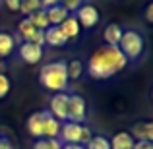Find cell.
Segmentation results:
<instances>
[{
	"instance_id": "18",
	"label": "cell",
	"mask_w": 153,
	"mask_h": 149,
	"mask_svg": "<svg viewBox=\"0 0 153 149\" xmlns=\"http://www.w3.org/2000/svg\"><path fill=\"white\" fill-rule=\"evenodd\" d=\"M27 19H29L31 23H33V27L35 29H41V31H45L47 27L51 25L49 23V19H47V14H45V10H37V12H33V14H29L27 16Z\"/></svg>"
},
{
	"instance_id": "3",
	"label": "cell",
	"mask_w": 153,
	"mask_h": 149,
	"mask_svg": "<svg viewBox=\"0 0 153 149\" xmlns=\"http://www.w3.org/2000/svg\"><path fill=\"white\" fill-rule=\"evenodd\" d=\"M118 49L126 56V60H138L142 56L143 49H146V41H143L142 33L134 29H126L122 31V37L118 41Z\"/></svg>"
},
{
	"instance_id": "6",
	"label": "cell",
	"mask_w": 153,
	"mask_h": 149,
	"mask_svg": "<svg viewBox=\"0 0 153 149\" xmlns=\"http://www.w3.org/2000/svg\"><path fill=\"white\" fill-rule=\"evenodd\" d=\"M74 18L78 19L79 27H85V29H91V27H95L99 23V19H101V14H99V10L93 6V4H87L83 2L82 6L78 8V10L74 12Z\"/></svg>"
},
{
	"instance_id": "9",
	"label": "cell",
	"mask_w": 153,
	"mask_h": 149,
	"mask_svg": "<svg viewBox=\"0 0 153 149\" xmlns=\"http://www.w3.org/2000/svg\"><path fill=\"white\" fill-rule=\"evenodd\" d=\"M18 54L25 64H39L41 58H43V47L23 41L22 45L18 47Z\"/></svg>"
},
{
	"instance_id": "30",
	"label": "cell",
	"mask_w": 153,
	"mask_h": 149,
	"mask_svg": "<svg viewBox=\"0 0 153 149\" xmlns=\"http://www.w3.org/2000/svg\"><path fill=\"white\" fill-rule=\"evenodd\" d=\"M56 4H60V0H41L43 10H47V8H51V6H56Z\"/></svg>"
},
{
	"instance_id": "19",
	"label": "cell",
	"mask_w": 153,
	"mask_h": 149,
	"mask_svg": "<svg viewBox=\"0 0 153 149\" xmlns=\"http://www.w3.org/2000/svg\"><path fill=\"white\" fill-rule=\"evenodd\" d=\"M83 74V62L78 58L70 60V62H66V76L68 79H78L79 76Z\"/></svg>"
},
{
	"instance_id": "21",
	"label": "cell",
	"mask_w": 153,
	"mask_h": 149,
	"mask_svg": "<svg viewBox=\"0 0 153 149\" xmlns=\"http://www.w3.org/2000/svg\"><path fill=\"white\" fill-rule=\"evenodd\" d=\"M37 10H41V0H19V12L25 18Z\"/></svg>"
},
{
	"instance_id": "15",
	"label": "cell",
	"mask_w": 153,
	"mask_h": 149,
	"mask_svg": "<svg viewBox=\"0 0 153 149\" xmlns=\"http://www.w3.org/2000/svg\"><path fill=\"white\" fill-rule=\"evenodd\" d=\"M122 27L118 25V23H108L107 27H105L103 31V37H105V43L107 45H112V47H118V41L120 37H122Z\"/></svg>"
},
{
	"instance_id": "5",
	"label": "cell",
	"mask_w": 153,
	"mask_h": 149,
	"mask_svg": "<svg viewBox=\"0 0 153 149\" xmlns=\"http://www.w3.org/2000/svg\"><path fill=\"white\" fill-rule=\"evenodd\" d=\"M68 120L83 124L87 120V103L82 95H68Z\"/></svg>"
},
{
	"instance_id": "1",
	"label": "cell",
	"mask_w": 153,
	"mask_h": 149,
	"mask_svg": "<svg viewBox=\"0 0 153 149\" xmlns=\"http://www.w3.org/2000/svg\"><path fill=\"white\" fill-rule=\"evenodd\" d=\"M126 66H128V60L120 52L118 47L103 45L87 60V74L93 79H108L114 74L122 72Z\"/></svg>"
},
{
	"instance_id": "22",
	"label": "cell",
	"mask_w": 153,
	"mask_h": 149,
	"mask_svg": "<svg viewBox=\"0 0 153 149\" xmlns=\"http://www.w3.org/2000/svg\"><path fill=\"white\" fill-rule=\"evenodd\" d=\"M35 31H37V29L33 27V23H31L27 18H23L22 21H19V25H18V33L23 37V41H29V39H31V35H33Z\"/></svg>"
},
{
	"instance_id": "8",
	"label": "cell",
	"mask_w": 153,
	"mask_h": 149,
	"mask_svg": "<svg viewBox=\"0 0 153 149\" xmlns=\"http://www.w3.org/2000/svg\"><path fill=\"white\" fill-rule=\"evenodd\" d=\"M49 112L58 122H66L68 120V93L66 91L54 93V97L51 99V105H49Z\"/></svg>"
},
{
	"instance_id": "33",
	"label": "cell",
	"mask_w": 153,
	"mask_h": 149,
	"mask_svg": "<svg viewBox=\"0 0 153 149\" xmlns=\"http://www.w3.org/2000/svg\"><path fill=\"white\" fill-rule=\"evenodd\" d=\"M4 70V64H2V60H0V72H2Z\"/></svg>"
},
{
	"instance_id": "23",
	"label": "cell",
	"mask_w": 153,
	"mask_h": 149,
	"mask_svg": "<svg viewBox=\"0 0 153 149\" xmlns=\"http://www.w3.org/2000/svg\"><path fill=\"white\" fill-rule=\"evenodd\" d=\"M62 143L58 139H49V138H41L37 139V143L33 145V149H60Z\"/></svg>"
},
{
	"instance_id": "28",
	"label": "cell",
	"mask_w": 153,
	"mask_h": 149,
	"mask_svg": "<svg viewBox=\"0 0 153 149\" xmlns=\"http://www.w3.org/2000/svg\"><path fill=\"white\" fill-rule=\"evenodd\" d=\"M0 149H14V143H12V139L6 138V136H0Z\"/></svg>"
},
{
	"instance_id": "2",
	"label": "cell",
	"mask_w": 153,
	"mask_h": 149,
	"mask_svg": "<svg viewBox=\"0 0 153 149\" xmlns=\"http://www.w3.org/2000/svg\"><path fill=\"white\" fill-rule=\"evenodd\" d=\"M39 83H41V87L54 91V93L66 91L68 83H70V79L66 76V60H54V62L41 66V70H39Z\"/></svg>"
},
{
	"instance_id": "14",
	"label": "cell",
	"mask_w": 153,
	"mask_h": 149,
	"mask_svg": "<svg viewBox=\"0 0 153 149\" xmlns=\"http://www.w3.org/2000/svg\"><path fill=\"white\" fill-rule=\"evenodd\" d=\"M58 27H60V31L64 33V37H66L68 41H70V39H78L79 37V29H82L79 23H78V19H76L74 16H68Z\"/></svg>"
},
{
	"instance_id": "32",
	"label": "cell",
	"mask_w": 153,
	"mask_h": 149,
	"mask_svg": "<svg viewBox=\"0 0 153 149\" xmlns=\"http://www.w3.org/2000/svg\"><path fill=\"white\" fill-rule=\"evenodd\" d=\"M146 21H153V4H149V6L146 8Z\"/></svg>"
},
{
	"instance_id": "7",
	"label": "cell",
	"mask_w": 153,
	"mask_h": 149,
	"mask_svg": "<svg viewBox=\"0 0 153 149\" xmlns=\"http://www.w3.org/2000/svg\"><path fill=\"white\" fill-rule=\"evenodd\" d=\"M49 114H51L49 110H37L27 118L25 128H27V134H29L31 138H35V139L43 138V130H45V122H47V118H49Z\"/></svg>"
},
{
	"instance_id": "11",
	"label": "cell",
	"mask_w": 153,
	"mask_h": 149,
	"mask_svg": "<svg viewBox=\"0 0 153 149\" xmlns=\"http://www.w3.org/2000/svg\"><path fill=\"white\" fill-rule=\"evenodd\" d=\"M68 43V39L64 37V33L60 31L58 25H49L45 29V45L51 47H64Z\"/></svg>"
},
{
	"instance_id": "27",
	"label": "cell",
	"mask_w": 153,
	"mask_h": 149,
	"mask_svg": "<svg viewBox=\"0 0 153 149\" xmlns=\"http://www.w3.org/2000/svg\"><path fill=\"white\" fill-rule=\"evenodd\" d=\"M4 4L10 12H19V0H4Z\"/></svg>"
},
{
	"instance_id": "25",
	"label": "cell",
	"mask_w": 153,
	"mask_h": 149,
	"mask_svg": "<svg viewBox=\"0 0 153 149\" xmlns=\"http://www.w3.org/2000/svg\"><path fill=\"white\" fill-rule=\"evenodd\" d=\"M27 43H33V45H39V47H45V31L37 29L33 35H31V39Z\"/></svg>"
},
{
	"instance_id": "13",
	"label": "cell",
	"mask_w": 153,
	"mask_h": 149,
	"mask_svg": "<svg viewBox=\"0 0 153 149\" xmlns=\"http://www.w3.org/2000/svg\"><path fill=\"white\" fill-rule=\"evenodd\" d=\"M45 14H47V19H49L51 25H60V23H62L64 19H66L68 16H70V12H68L66 8L62 6V4H56V6L47 8Z\"/></svg>"
},
{
	"instance_id": "20",
	"label": "cell",
	"mask_w": 153,
	"mask_h": 149,
	"mask_svg": "<svg viewBox=\"0 0 153 149\" xmlns=\"http://www.w3.org/2000/svg\"><path fill=\"white\" fill-rule=\"evenodd\" d=\"M83 147L85 149H111V142L105 136H91V139Z\"/></svg>"
},
{
	"instance_id": "4",
	"label": "cell",
	"mask_w": 153,
	"mask_h": 149,
	"mask_svg": "<svg viewBox=\"0 0 153 149\" xmlns=\"http://www.w3.org/2000/svg\"><path fill=\"white\" fill-rule=\"evenodd\" d=\"M60 138H62L64 143H82V145H85L91 139V130L83 124H76L66 120L60 126Z\"/></svg>"
},
{
	"instance_id": "24",
	"label": "cell",
	"mask_w": 153,
	"mask_h": 149,
	"mask_svg": "<svg viewBox=\"0 0 153 149\" xmlns=\"http://www.w3.org/2000/svg\"><path fill=\"white\" fill-rule=\"evenodd\" d=\"M10 87H12L10 78H8L4 72H0V99H4L8 93H10Z\"/></svg>"
},
{
	"instance_id": "10",
	"label": "cell",
	"mask_w": 153,
	"mask_h": 149,
	"mask_svg": "<svg viewBox=\"0 0 153 149\" xmlns=\"http://www.w3.org/2000/svg\"><path fill=\"white\" fill-rule=\"evenodd\" d=\"M130 136L136 142H153V122L143 120V122H136L132 126Z\"/></svg>"
},
{
	"instance_id": "29",
	"label": "cell",
	"mask_w": 153,
	"mask_h": 149,
	"mask_svg": "<svg viewBox=\"0 0 153 149\" xmlns=\"http://www.w3.org/2000/svg\"><path fill=\"white\" fill-rule=\"evenodd\" d=\"M132 149H153V143L151 142H136Z\"/></svg>"
},
{
	"instance_id": "16",
	"label": "cell",
	"mask_w": 153,
	"mask_h": 149,
	"mask_svg": "<svg viewBox=\"0 0 153 149\" xmlns=\"http://www.w3.org/2000/svg\"><path fill=\"white\" fill-rule=\"evenodd\" d=\"M16 49V39L12 33H6V31H0V60L8 58V56L14 52Z\"/></svg>"
},
{
	"instance_id": "31",
	"label": "cell",
	"mask_w": 153,
	"mask_h": 149,
	"mask_svg": "<svg viewBox=\"0 0 153 149\" xmlns=\"http://www.w3.org/2000/svg\"><path fill=\"white\" fill-rule=\"evenodd\" d=\"M60 149H85V147H83L82 143H62Z\"/></svg>"
},
{
	"instance_id": "17",
	"label": "cell",
	"mask_w": 153,
	"mask_h": 149,
	"mask_svg": "<svg viewBox=\"0 0 153 149\" xmlns=\"http://www.w3.org/2000/svg\"><path fill=\"white\" fill-rule=\"evenodd\" d=\"M60 126H62V122H58L54 116L49 114V118H47V122H45V130H43V138L58 139V136H60Z\"/></svg>"
},
{
	"instance_id": "12",
	"label": "cell",
	"mask_w": 153,
	"mask_h": 149,
	"mask_svg": "<svg viewBox=\"0 0 153 149\" xmlns=\"http://www.w3.org/2000/svg\"><path fill=\"white\" fill-rule=\"evenodd\" d=\"M108 142H111V149H132L136 139L130 136V132H116Z\"/></svg>"
},
{
	"instance_id": "26",
	"label": "cell",
	"mask_w": 153,
	"mask_h": 149,
	"mask_svg": "<svg viewBox=\"0 0 153 149\" xmlns=\"http://www.w3.org/2000/svg\"><path fill=\"white\" fill-rule=\"evenodd\" d=\"M60 4H62L68 12H76L83 4V0H60Z\"/></svg>"
}]
</instances>
